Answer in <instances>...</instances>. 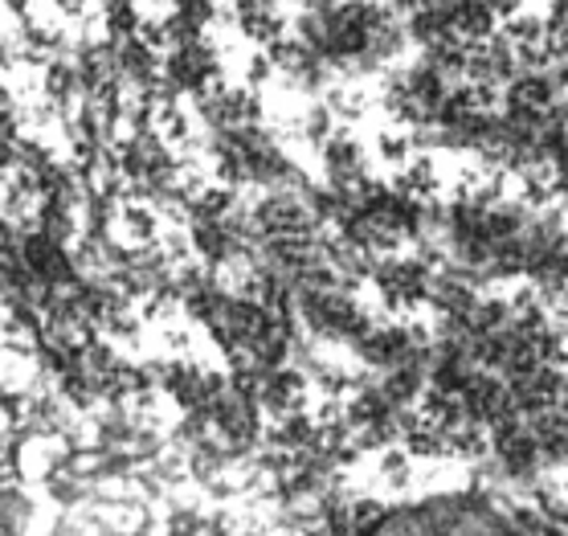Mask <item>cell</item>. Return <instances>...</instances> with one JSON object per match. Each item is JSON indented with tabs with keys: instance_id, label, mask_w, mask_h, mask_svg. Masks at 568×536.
<instances>
[{
	"instance_id": "1",
	"label": "cell",
	"mask_w": 568,
	"mask_h": 536,
	"mask_svg": "<svg viewBox=\"0 0 568 536\" xmlns=\"http://www.w3.org/2000/svg\"><path fill=\"white\" fill-rule=\"evenodd\" d=\"M361 536H524L516 524L478 499H438L409 512H393Z\"/></svg>"
}]
</instances>
